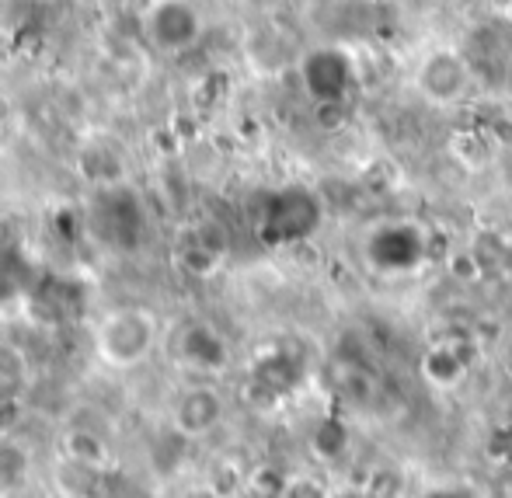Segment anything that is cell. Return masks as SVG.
<instances>
[{"instance_id":"6da1fadb","label":"cell","mask_w":512,"mask_h":498,"mask_svg":"<svg viewBox=\"0 0 512 498\" xmlns=\"http://www.w3.org/2000/svg\"><path fill=\"white\" fill-rule=\"evenodd\" d=\"M157 338H161V324H157L154 310L140 307V303L108 310L91 331L95 356L108 370H136V366H143L154 356Z\"/></svg>"},{"instance_id":"7a4b0ae2","label":"cell","mask_w":512,"mask_h":498,"mask_svg":"<svg viewBox=\"0 0 512 498\" xmlns=\"http://www.w3.org/2000/svg\"><path fill=\"white\" fill-rule=\"evenodd\" d=\"M203 14L192 0H150L143 7L140 32L147 46L161 56H185L203 39Z\"/></svg>"},{"instance_id":"3957f363","label":"cell","mask_w":512,"mask_h":498,"mask_svg":"<svg viewBox=\"0 0 512 498\" xmlns=\"http://www.w3.org/2000/svg\"><path fill=\"white\" fill-rule=\"evenodd\" d=\"M91 227L108 248H133L143 234V213L140 202L129 189L108 185L91 209Z\"/></svg>"},{"instance_id":"277c9868","label":"cell","mask_w":512,"mask_h":498,"mask_svg":"<svg viewBox=\"0 0 512 498\" xmlns=\"http://www.w3.org/2000/svg\"><path fill=\"white\" fill-rule=\"evenodd\" d=\"M471 84V70H467L464 56L450 53V49H436L422 60L418 67V88L432 101H457Z\"/></svg>"},{"instance_id":"5b68a950","label":"cell","mask_w":512,"mask_h":498,"mask_svg":"<svg viewBox=\"0 0 512 498\" xmlns=\"http://www.w3.org/2000/svg\"><path fill=\"white\" fill-rule=\"evenodd\" d=\"M220 418H223V398L206 384L182 391V398L175 401V411H171L175 432L185 439H199L206 432H213L220 425Z\"/></svg>"},{"instance_id":"8992f818","label":"cell","mask_w":512,"mask_h":498,"mask_svg":"<svg viewBox=\"0 0 512 498\" xmlns=\"http://www.w3.org/2000/svg\"><path fill=\"white\" fill-rule=\"evenodd\" d=\"M317 223V202L307 192H283L272 199L269 213H265V237L269 241H297Z\"/></svg>"},{"instance_id":"52a82bcc","label":"cell","mask_w":512,"mask_h":498,"mask_svg":"<svg viewBox=\"0 0 512 498\" xmlns=\"http://www.w3.org/2000/svg\"><path fill=\"white\" fill-rule=\"evenodd\" d=\"M178 359L199 373H213L223 370V363H227V345L209 324H185L182 335H178Z\"/></svg>"},{"instance_id":"ba28073f","label":"cell","mask_w":512,"mask_h":498,"mask_svg":"<svg viewBox=\"0 0 512 498\" xmlns=\"http://www.w3.org/2000/svg\"><path fill=\"white\" fill-rule=\"evenodd\" d=\"M310 443H314L317 457L338 460L345 453V446H349V432H345V425L335 422V418H324V422L314 429V436H310Z\"/></svg>"},{"instance_id":"9c48e42d","label":"cell","mask_w":512,"mask_h":498,"mask_svg":"<svg viewBox=\"0 0 512 498\" xmlns=\"http://www.w3.org/2000/svg\"><path fill=\"white\" fill-rule=\"evenodd\" d=\"M425 377L432 380V384H457V377L464 373V363H460V356L453 349H432L429 356H425L422 363Z\"/></svg>"},{"instance_id":"30bf717a","label":"cell","mask_w":512,"mask_h":498,"mask_svg":"<svg viewBox=\"0 0 512 498\" xmlns=\"http://www.w3.org/2000/svg\"><path fill=\"white\" fill-rule=\"evenodd\" d=\"M401 488H405V478H401L394 467H377L366 481V498H401Z\"/></svg>"},{"instance_id":"8fae6325","label":"cell","mask_w":512,"mask_h":498,"mask_svg":"<svg viewBox=\"0 0 512 498\" xmlns=\"http://www.w3.org/2000/svg\"><path fill=\"white\" fill-rule=\"evenodd\" d=\"M283 498H324V488L314 481H293V485H286Z\"/></svg>"},{"instance_id":"7c38bea8","label":"cell","mask_w":512,"mask_h":498,"mask_svg":"<svg viewBox=\"0 0 512 498\" xmlns=\"http://www.w3.org/2000/svg\"><path fill=\"white\" fill-rule=\"evenodd\" d=\"M425 498H471L467 492H450V488H439V492H432V495H425Z\"/></svg>"},{"instance_id":"4fadbf2b","label":"cell","mask_w":512,"mask_h":498,"mask_svg":"<svg viewBox=\"0 0 512 498\" xmlns=\"http://www.w3.org/2000/svg\"><path fill=\"white\" fill-rule=\"evenodd\" d=\"M335 498H366V492H342V495H335Z\"/></svg>"},{"instance_id":"5bb4252c","label":"cell","mask_w":512,"mask_h":498,"mask_svg":"<svg viewBox=\"0 0 512 498\" xmlns=\"http://www.w3.org/2000/svg\"><path fill=\"white\" fill-rule=\"evenodd\" d=\"M443 4H453V0H443Z\"/></svg>"}]
</instances>
